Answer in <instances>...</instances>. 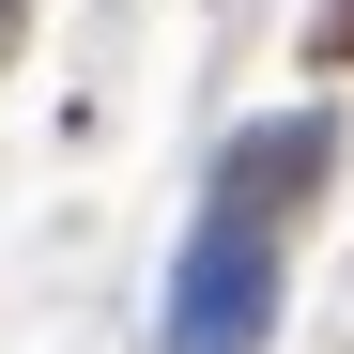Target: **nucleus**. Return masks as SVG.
Wrapping results in <instances>:
<instances>
[{
  "mask_svg": "<svg viewBox=\"0 0 354 354\" xmlns=\"http://www.w3.org/2000/svg\"><path fill=\"white\" fill-rule=\"evenodd\" d=\"M262 324H277V231L201 216L185 277H169V354H262Z\"/></svg>",
  "mask_w": 354,
  "mask_h": 354,
  "instance_id": "f257e3e1",
  "label": "nucleus"
},
{
  "mask_svg": "<svg viewBox=\"0 0 354 354\" xmlns=\"http://www.w3.org/2000/svg\"><path fill=\"white\" fill-rule=\"evenodd\" d=\"M324 169H339V124H324V108H292V124H247V139L216 154V216H247V231H262V201L292 216Z\"/></svg>",
  "mask_w": 354,
  "mask_h": 354,
  "instance_id": "f03ea898",
  "label": "nucleus"
}]
</instances>
